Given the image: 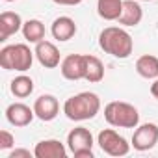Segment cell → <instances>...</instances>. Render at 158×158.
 Returning a JSON list of instances; mask_svg holds the SVG:
<instances>
[{
	"label": "cell",
	"instance_id": "4fadbf2b",
	"mask_svg": "<svg viewBox=\"0 0 158 158\" xmlns=\"http://www.w3.org/2000/svg\"><path fill=\"white\" fill-rule=\"evenodd\" d=\"M23 19L15 11H4L0 15V41H6L11 35H15L19 30H23Z\"/></svg>",
	"mask_w": 158,
	"mask_h": 158
},
{
	"label": "cell",
	"instance_id": "6da1fadb",
	"mask_svg": "<svg viewBox=\"0 0 158 158\" xmlns=\"http://www.w3.org/2000/svg\"><path fill=\"white\" fill-rule=\"evenodd\" d=\"M99 47L106 54H112L114 58L125 60L132 54L134 41H132V35L127 30H123L119 26H108L99 35Z\"/></svg>",
	"mask_w": 158,
	"mask_h": 158
},
{
	"label": "cell",
	"instance_id": "7a4b0ae2",
	"mask_svg": "<svg viewBox=\"0 0 158 158\" xmlns=\"http://www.w3.org/2000/svg\"><path fill=\"white\" fill-rule=\"evenodd\" d=\"M101 110V99L95 93L82 91L78 95H73L63 104V114L71 121H88L93 119Z\"/></svg>",
	"mask_w": 158,
	"mask_h": 158
},
{
	"label": "cell",
	"instance_id": "e0dca14e",
	"mask_svg": "<svg viewBox=\"0 0 158 158\" xmlns=\"http://www.w3.org/2000/svg\"><path fill=\"white\" fill-rule=\"evenodd\" d=\"M125 0H97V13L104 21H117Z\"/></svg>",
	"mask_w": 158,
	"mask_h": 158
},
{
	"label": "cell",
	"instance_id": "44dd1931",
	"mask_svg": "<svg viewBox=\"0 0 158 158\" xmlns=\"http://www.w3.org/2000/svg\"><path fill=\"white\" fill-rule=\"evenodd\" d=\"M15 145V138L13 134H10L8 130H0V149L2 151H8Z\"/></svg>",
	"mask_w": 158,
	"mask_h": 158
},
{
	"label": "cell",
	"instance_id": "5bb4252c",
	"mask_svg": "<svg viewBox=\"0 0 158 158\" xmlns=\"http://www.w3.org/2000/svg\"><path fill=\"white\" fill-rule=\"evenodd\" d=\"M143 19V10L138 0H125L123 2V11L117 19L119 24L123 26H138Z\"/></svg>",
	"mask_w": 158,
	"mask_h": 158
},
{
	"label": "cell",
	"instance_id": "603a6c76",
	"mask_svg": "<svg viewBox=\"0 0 158 158\" xmlns=\"http://www.w3.org/2000/svg\"><path fill=\"white\" fill-rule=\"evenodd\" d=\"M54 4H60V6H78L82 0H52Z\"/></svg>",
	"mask_w": 158,
	"mask_h": 158
},
{
	"label": "cell",
	"instance_id": "8992f818",
	"mask_svg": "<svg viewBox=\"0 0 158 158\" xmlns=\"http://www.w3.org/2000/svg\"><path fill=\"white\" fill-rule=\"evenodd\" d=\"M97 143L101 145V149L110 154V156H125L128 154L130 151V143L119 136L114 128H104L99 132V138H97Z\"/></svg>",
	"mask_w": 158,
	"mask_h": 158
},
{
	"label": "cell",
	"instance_id": "2e32d148",
	"mask_svg": "<svg viewBox=\"0 0 158 158\" xmlns=\"http://www.w3.org/2000/svg\"><path fill=\"white\" fill-rule=\"evenodd\" d=\"M136 73L141 78L147 80H154L158 78V58L152 54H143L136 60Z\"/></svg>",
	"mask_w": 158,
	"mask_h": 158
},
{
	"label": "cell",
	"instance_id": "3957f363",
	"mask_svg": "<svg viewBox=\"0 0 158 158\" xmlns=\"http://www.w3.org/2000/svg\"><path fill=\"white\" fill-rule=\"evenodd\" d=\"M34 56H35V52H32L30 47L24 45V43L8 45V47H4L0 50V65H2V69H6V71L26 73L28 69H32Z\"/></svg>",
	"mask_w": 158,
	"mask_h": 158
},
{
	"label": "cell",
	"instance_id": "7402d4cb",
	"mask_svg": "<svg viewBox=\"0 0 158 158\" xmlns=\"http://www.w3.org/2000/svg\"><path fill=\"white\" fill-rule=\"evenodd\" d=\"M30 156H32L30 151H26V149H15V151L10 152L8 158H30Z\"/></svg>",
	"mask_w": 158,
	"mask_h": 158
},
{
	"label": "cell",
	"instance_id": "9a60e30c",
	"mask_svg": "<svg viewBox=\"0 0 158 158\" xmlns=\"http://www.w3.org/2000/svg\"><path fill=\"white\" fill-rule=\"evenodd\" d=\"M54 39L58 41H69L71 37H74L76 34V24L71 17H58L54 23H52V28H50Z\"/></svg>",
	"mask_w": 158,
	"mask_h": 158
},
{
	"label": "cell",
	"instance_id": "30bf717a",
	"mask_svg": "<svg viewBox=\"0 0 158 158\" xmlns=\"http://www.w3.org/2000/svg\"><path fill=\"white\" fill-rule=\"evenodd\" d=\"M34 117H35L34 108L26 106L24 102H13L6 108V119L13 127H28Z\"/></svg>",
	"mask_w": 158,
	"mask_h": 158
},
{
	"label": "cell",
	"instance_id": "7c38bea8",
	"mask_svg": "<svg viewBox=\"0 0 158 158\" xmlns=\"http://www.w3.org/2000/svg\"><path fill=\"white\" fill-rule=\"evenodd\" d=\"M35 158H65L67 149L60 139H43L34 149Z\"/></svg>",
	"mask_w": 158,
	"mask_h": 158
},
{
	"label": "cell",
	"instance_id": "d4e9b609",
	"mask_svg": "<svg viewBox=\"0 0 158 158\" xmlns=\"http://www.w3.org/2000/svg\"><path fill=\"white\" fill-rule=\"evenodd\" d=\"M138 2H151V0H138Z\"/></svg>",
	"mask_w": 158,
	"mask_h": 158
},
{
	"label": "cell",
	"instance_id": "277c9868",
	"mask_svg": "<svg viewBox=\"0 0 158 158\" xmlns=\"http://www.w3.org/2000/svg\"><path fill=\"white\" fill-rule=\"evenodd\" d=\"M104 119L108 125L112 127H119V128H136L139 123V114L138 110L128 104V102H121V101H112L104 106Z\"/></svg>",
	"mask_w": 158,
	"mask_h": 158
},
{
	"label": "cell",
	"instance_id": "5b68a950",
	"mask_svg": "<svg viewBox=\"0 0 158 158\" xmlns=\"http://www.w3.org/2000/svg\"><path fill=\"white\" fill-rule=\"evenodd\" d=\"M67 147L74 158H93V136L86 127H76L67 134Z\"/></svg>",
	"mask_w": 158,
	"mask_h": 158
},
{
	"label": "cell",
	"instance_id": "ba28073f",
	"mask_svg": "<svg viewBox=\"0 0 158 158\" xmlns=\"http://www.w3.org/2000/svg\"><path fill=\"white\" fill-rule=\"evenodd\" d=\"M61 76L65 80L76 82V80H82L84 74H86V61H84V54H69L61 65H60Z\"/></svg>",
	"mask_w": 158,
	"mask_h": 158
},
{
	"label": "cell",
	"instance_id": "52a82bcc",
	"mask_svg": "<svg viewBox=\"0 0 158 158\" xmlns=\"http://www.w3.org/2000/svg\"><path fill=\"white\" fill-rule=\"evenodd\" d=\"M158 143V125L154 123H143L134 130L132 136V147L136 151H149Z\"/></svg>",
	"mask_w": 158,
	"mask_h": 158
},
{
	"label": "cell",
	"instance_id": "484cf974",
	"mask_svg": "<svg viewBox=\"0 0 158 158\" xmlns=\"http://www.w3.org/2000/svg\"><path fill=\"white\" fill-rule=\"evenodd\" d=\"M6 2H13V0H6Z\"/></svg>",
	"mask_w": 158,
	"mask_h": 158
},
{
	"label": "cell",
	"instance_id": "ffe728a7",
	"mask_svg": "<svg viewBox=\"0 0 158 158\" xmlns=\"http://www.w3.org/2000/svg\"><path fill=\"white\" fill-rule=\"evenodd\" d=\"M34 91V80L26 74H19L17 78L11 80V93L19 99H24L28 95H32Z\"/></svg>",
	"mask_w": 158,
	"mask_h": 158
},
{
	"label": "cell",
	"instance_id": "9c48e42d",
	"mask_svg": "<svg viewBox=\"0 0 158 158\" xmlns=\"http://www.w3.org/2000/svg\"><path fill=\"white\" fill-rule=\"evenodd\" d=\"M34 112L41 121H52L60 114V102L54 95H41L34 102Z\"/></svg>",
	"mask_w": 158,
	"mask_h": 158
},
{
	"label": "cell",
	"instance_id": "ac0fdd59",
	"mask_svg": "<svg viewBox=\"0 0 158 158\" xmlns=\"http://www.w3.org/2000/svg\"><path fill=\"white\" fill-rule=\"evenodd\" d=\"M84 61H86V74H84V80L97 84L104 78V65L97 56L91 54H84Z\"/></svg>",
	"mask_w": 158,
	"mask_h": 158
},
{
	"label": "cell",
	"instance_id": "d6986e66",
	"mask_svg": "<svg viewBox=\"0 0 158 158\" xmlns=\"http://www.w3.org/2000/svg\"><path fill=\"white\" fill-rule=\"evenodd\" d=\"M23 35L30 43H39L45 39V24L37 19H30L23 24Z\"/></svg>",
	"mask_w": 158,
	"mask_h": 158
},
{
	"label": "cell",
	"instance_id": "cb8c5ba5",
	"mask_svg": "<svg viewBox=\"0 0 158 158\" xmlns=\"http://www.w3.org/2000/svg\"><path fill=\"white\" fill-rule=\"evenodd\" d=\"M151 93H152V97L158 101V78H154V82H152V86H151Z\"/></svg>",
	"mask_w": 158,
	"mask_h": 158
},
{
	"label": "cell",
	"instance_id": "8fae6325",
	"mask_svg": "<svg viewBox=\"0 0 158 158\" xmlns=\"http://www.w3.org/2000/svg\"><path fill=\"white\" fill-rule=\"evenodd\" d=\"M35 58H37V61L43 65V67H47V69H54V67H58L60 65V50H58V47L54 45V43H50V41H39V43H35Z\"/></svg>",
	"mask_w": 158,
	"mask_h": 158
}]
</instances>
